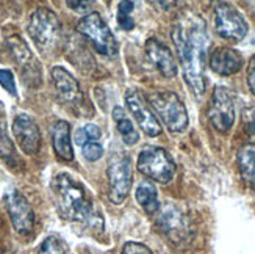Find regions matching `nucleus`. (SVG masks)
I'll return each instance as SVG.
<instances>
[{
  "label": "nucleus",
  "mask_w": 255,
  "mask_h": 254,
  "mask_svg": "<svg viewBox=\"0 0 255 254\" xmlns=\"http://www.w3.org/2000/svg\"><path fill=\"white\" fill-rule=\"evenodd\" d=\"M5 203L16 233L20 236H28L35 226V212L27 198L17 190H9L5 196Z\"/></svg>",
  "instance_id": "obj_11"
},
{
  "label": "nucleus",
  "mask_w": 255,
  "mask_h": 254,
  "mask_svg": "<svg viewBox=\"0 0 255 254\" xmlns=\"http://www.w3.org/2000/svg\"><path fill=\"white\" fill-rule=\"evenodd\" d=\"M243 124H245V130L248 132V135L255 138V105L243 112Z\"/></svg>",
  "instance_id": "obj_28"
},
{
  "label": "nucleus",
  "mask_w": 255,
  "mask_h": 254,
  "mask_svg": "<svg viewBox=\"0 0 255 254\" xmlns=\"http://www.w3.org/2000/svg\"><path fill=\"white\" fill-rule=\"evenodd\" d=\"M126 104L128 112L138 123V126L144 130V134L149 137H158L161 134V126L158 123V119L155 118L152 110L144 102L142 96L136 90H127Z\"/></svg>",
  "instance_id": "obj_12"
},
{
  "label": "nucleus",
  "mask_w": 255,
  "mask_h": 254,
  "mask_svg": "<svg viewBox=\"0 0 255 254\" xmlns=\"http://www.w3.org/2000/svg\"><path fill=\"white\" fill-rule=\"evenodd\" d=\"M0 159L5 160L8 165L17 163V154H16L13 141L8 137L6 126L3 121H0Z\"/></svg>",
  "instance_id": "obj_22"
},
{
  "label": "nucleus",
  "mask_w": 255,
  "mask_h": 254,
  "mask_svg": "<svg viewBox=\"0 0 255 254\" xmlns=\"http://www.w3.org/2000/svg\"><path fill=\"white\" fill-rule=\"evenodd\" d=\"M144 50H146L150 61L155 64V68L163 74V77L172 79V77L177 75V63L174 55L169 47L164 46L161 41H158L157 38H149L146 41Z\"/></svg>",
  "instance_id": "obj_16"
},
{
  "label": "nucleus",
  "mask_w": 255,
  "mask_h": 254,
  "mask_svg": "<svg viewBox=\"0 0 255 254\" xmlns=\"http://www.w3.org/2000/svg\"><path fill=\"white\" fill-rule=\"evenodd\" d=\"M210 68L219 75H234L243 68V57L230 47H218L210 55Z\"/></svg>",
  "instance_id": "obj_17"
},
{
  "label": "nucleus",
  "mask_w": 255,
  "mask_h": 254,
  "mask_svg": "<svg viewBox=\"0 0 255 254\" xmlns=\"http://www.w3.org/2000/svg\"><path fill=\"white\" fill-rule=\"evenodd\" d=\"M171 36L185 82L194 94H204L205 63L210 44L204 19L193 13L180 16L172 27Z\"/></svg>",
  "instance_id": "obj_1"
},
{
  "label": "nucleus",
  "mask_w": 255,
  "mask_h": 254,
  "mask_svg": "<svg viewBox=\"0 0 255 254\" xmlns=\"http://www.w3.org/2000/svg\"><path fill=\"white\" fill-rule=\"evenodd\" d=\"M39 254H64V248L57 237H47L42 242Z\"/></svg>",
  "instance_id": "obj_27"
},
{
  "label": "nucleus",
  "mask_w": 255,
  "mask_h": 254,
  "mask_svg": "<svg viewBox=\"0 0 255 254\" xmlns=\"http://www.w3.org/2000/svg\"><path fill=\"white\" fill-rule=\"evenodd\" d=\"M82 154L88 162H97L104 156V148L101 141H88L82 146Z\"/></svg>",
  "instance_id": "obj_25"
},
{
  "label": "nucleus",
  "mask_w": 255,
  "mask_h": 254,
  "mask_svg": "<svg viewBox=\"0 0 255 254\" xmlns=\"http://www.w3.org/2000/svg\"><path fill=\"white\" fill-rule=\"evenodd\" d=\"M113 119L118 126V132L123 137L124 143L128 146H133L136 145L138 140H139V135H138V130L133 126V123L130 121V118L126 115L124 108L121 107H115L113 108Z\"/></svg>",
  "instance_id": "obj_21"
},
{
  "label": "nucleus",
  "mask_w": 255,
  "mask_h": 254,
  "mask_svg": "<svg viewBox=\"0 0 255 254\" xmlns=\"http://www.w3.org/2000/svg\"><path fill=\"white\" fill-rule=\"evenodd\" d=\"M50 75L55 90H57L58 96L64 102H68L71 105H82L83 93L80 90L79 82L75 80V77H72L71 72H68L61 66H55L50 71Z\"/></svg>",
  "instance_id": "obj_15"
},
{
  "label": "nucleus",
  "mask_w": 255,
  "mask_h": 254,
  "mask_svg": "<svg viewBox=\"0 0 255 254\" xmlns=\"http://www.w3.org/2000/svg\"><path fill=\"white\" fill-rule=\"evenodd\" d=\"M0 85L2 88L9 93L11 96H17V90H16V80H14V75L9 69H0Z\"/></svg>",
  "instance_id": "obj_26"
},
{
  "label": "nucleus",
  "mask_w": 255,
  "mask_h": 254,
  "mask_svg": "<svg viewBox=\"0 0 255 254\" xmlns=\"http://www.w3.org/2000/svg\"><path fill=\"white\" fill-rule=\"evenodd\" d=\"M157 226L163 236L174 245H183L193 237V228L188 215L174 203H166L160 209Z\"/></svg>",
  "instance_id": "obj_8"
},
{
  "label": "nucleus",
  "mask_w": 255,
  "mask_h": 254,
  "mask_svg": "<svg viewBox=\"0 0 255 254\" xmlns=\"http://www.w3.org/2000/svg\"><path fill=\"white\" fill-rule=\"evenodd\" d=\"M52 192L55 198V204L63 218L74 223L85 225L91 229H102L104 222L101 215L88 198L83 185L77 182L72 176L61 173L55 176L52 181Z\"/></svg>",
  "instance_id": "obj_2"
},
{
  "label": "nucleus",
  "mask_w": 255,
  "mask_h": 254,
  "mask_svg": "<svg viewBox=\"0 0 255 254\" xmlns=\"http://www.w3.org/2000/svg\"><path fill=\"white\" fill-rule=\"evenodd\" d=\"M135 8L131 0H121V3L118 6V24L121 25V28L124 30H131L135 27V20L130 16V13Z\"/></svg>",
  "instance_id": "obj_24"
},
{
  "label": "nucleus",
  "mask_w": 255,
  "mask_h": 254,
  "mask_svg": "<svg viewBox=\"0 0 255 254\" xmlns=\"http://www.w3.org/2000/svg\"><path fill=\"white\" fill-rule=\"evenodd\" d=\"M136 167L141 174L158 184L171 182L175 174L174 160L171 159L168 152L158 146L144 148L138 156Z\"/></svg>",
  "instance_id": "obj_7"
},
{
  "label": "nucleus",
  "mask_w": 255,
  "mask_h": 254,
  "mask_svg": "<svg viewBox=\"0 0 255 254\" xmlns=\"http://www.w3.org/2000/svg\"><path fill=\"white\" fill-rule=\"evenodd\" d=\"M108 198L116 206L123 204L131 190L133 184V170L131 160L127 154L118 152L110 159L108 163Z\"/></svg>",
  "instance_id": "obj_6"
},
{
  "label": "nucleus",
  "mask_w": 255,
  "mask_h": 254,
  "mask_svg": "<svg viewBox=\"0 0 255 254\" xmlns=\"http://www.w3.org/2000/svg\"><path fill=\"white\" fill-rule=\"evenodd\" d=\"M150 3L161 11H171L179 8L182 5V0H150Z\"/></svg>",
  "instance_id": "obj_31"
},
{
  "label": "nucleus",
  "mask_w": 255,
  "mask_h": 254,
  "mask_svg": "<svg viewBox=\"0 0 255 254\" xmlns=\"http://www.w3.org/2000/svg\"><path fill=\"white\" fill-rule=\"evenodd\" d=\"M68 6L79 14H90L93 0H66Z\"/></svg>",
  "instance_id": "obj_29"
},
{
  "label": "nucleus",
  "mask_w": 255,
  "mask_h": 254,
  "mask_svg": "<svg viewBox=\"0 0 255 254\" xmlns=\"http://www.w3.org/2000/svg\"><path fill=\"white\" fill-rule=\"evenodd\" d=\"M52 145L57 157L63 162L74 160V149L71 141V126L66 121L55 123L52 129Z\"/></svg>",
  "instance_id": "obj_18"
},
{
  "label": "nucleus",
  "mask_w": 255,
  "mask_h": 254,
  "mask_svg": "<svg viewBox=\"0 0 255 254\" xmlns=\"http://www.w3.org/2000/svg\"><path fill=\"white\" fill-rule=\"evenodd\" d=\"M77 31L90 41L96 52L104 55V57L113 58L118 55L119 47L115 39V35L97 11H91L90 14L83 16L79 25H77Z\"/></svg>",
  "instance_id": "obj_5"
},
{
  "label": "nucleus",
  "mask_w": 255,
  "mask_h": 254,
  "mask_svg": "<svg viewBox=\"0 0 255 254\" xmlns=\"http://www.w3.org/2000/svg\"><path fill=\"white\" fill-rule=\"evenodd\" d=\"M13 135L17 146L27 156H35L41 148V132L38 124L25 113H20L13 121Z\"/></svg>",
  "instance_id": "obj_13"
},
{
  "label": "nucleus",
  "mask_w": 255,
  "mask_h": 254,
  "mask_svg": "<svg viewBox=\"0 0 255 254\" xmlns=\"http://www.w3.org/2000/svg\"><path fill=\"white\" fill-rule=\"evenodd\" d=\"M149 104L153 112L160 116L163 124L174 134H182L186 130L188 113L180 97L172 91H158L149 96Z\"/></svg>",
  "instance_id": "obj_4"
},
{
  "label": "nucleus",
  "mask_w": 255,
  "mask_h": 254,
  "mask_svg": "<svg viewBox=\"0 0 255 254\" xmlns=\"http://www.w3.org/2000/svg\"><path fill=\"white\" fill-rule=\"evenodd\" d=\"M8 46H9V50L13 53L16 63L19 64L22 74L25 75V82L30 79L33 86H35V82L33 80H36V83H39L41 82L39 63L35 58V55L31 53L30 47L27 46V42L19 36H11L8 39Z\"/></svg>",
  "instance_id": "obj_14"
},
{
  "label": "nucleus",
  "mask_w": 255,
  "mask_h": 254,
  "mask_svg": "<svg viewBox=\"0 0 255 254\" xmlns=\"http://www.w3.org/2000/svg\"><path fill=\"white\" fill-rule=\"evenodd\" d=\"M28 33L39 52L52 55L61 42V22L49 8H38L28 22Z\"/></svg>",
  "instance_id": "obj_3"
},
{
  "label": "nucleus",
  "mask_w": 255,
  "mask_h": 254,
  "mask_svg": "<svg viewBox=\"0 0 255 254\" xmlns=\"http://www.w3.org/2000/svg\"><path fill=\"white\" fill-rule=\"evenodd\" d=\"M248 85L251 88V91L255 94V55L251 58L248 66Z\"/></svg>",
  "instance_id": "obj_32"
},
{
  "label": "nucleus",
  "mask_w": 255,
  "mask_h": 254,
  "mask_svg": "<svg viewBox=\"0 0 255 254\" xmlns=\"http://www.w3.org/2000/svg\"><path fill=\"white\" fill-rule=\"evenodd\" d=\"M238 168L243 181L252 190H255V143H249L240 149Z\"/></svg>",
  "instance_id": "obj_20"
},
{
  "label": "nucleus",
  "mask_w": 255,
  "mask_h": 254,
  "mask_svg": "<svg viewBox=\"0 0 255 254\" xmlns=\"http://www.w3.org/2000/svg\"><path fill=\"white\" fill-rule=\"evenodd\" d=\"M215 13V30L224 39L241 41L248 35V22L240 11L224 0H213Z\"/></svg>",
  "instance_id": "obj_9"
},
{
  "label": "nucleus",
  "mask_w": 255,
  "mask_h": 254,
  "mask_svg": "<svg viewBox=\"0 0 255 254\" xmlns=\"http://www.w3.org/2000/svg\"><path fill=\"white\" fill-rule=\"evenodd\" d=\"M102 137V132L96 124H86L85 127H80L75 130L74 140L79 146L86 145L88 141H99Z\"/></svg>",
  "instance_id": "obj_23"
},
{
  "label": "nucleus",
  "mask_w": 255,
  "mask_h": 254,
  "mask_svg": "<svg viewBox=\"0 0 255 254\" xmlns=\"http://www.w3.org/2000/svg\"><path fill=\"white\" fill-rule=\"evenodd\" d=\"M136 203L142 207L144 212H147L149 215H155L160 211V201H158V193L157 187L150 179H144L139 182L135 192Z\"/></svg>",
  "instance_id": "obj_19"
},
{
  "label": "nucleus",
  "mask_w": 255,
  "mask_h": 254,
  "mask_svg": "<svg viewBox=\"0 0 255 254\" xmlns=\"http://www.w3.org/2000/svg\"><path fill=\"white\" fill-rule=\"evenodd\" d=\"M123 254H152V251L149 247L138 242H127L123 248Z\"/></svg>",
  "instance_id": "obj_30"
},
{
  "label": "nucleus",
  "mask_w": 255,
  "mask_h": 254,
  "mask_svg": "<svg viewBox=\"0 0 255 254\" xmlns=\"http://www.w3.org/2000/svg\"><path fill=\"white\" fill-rule=\"evenodd\" d=\"M208 119L218 132L230 130L235 123V101L232 93L224 86H216L210 99Z\"/></svg>",
  "instance_id": "obj_10"
}]
</instances>
